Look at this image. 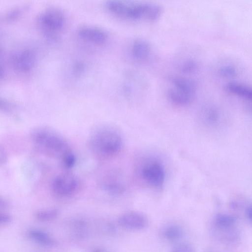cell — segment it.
Here are the masks:
<instances>
[{
	"label": "cell",
	"instance_id": "1",
	"mask_svg": "<svg viewBox=\"0 0 252 252\" xmlns=\"http://www.w3.org/2000/svg\"><path fill=\"white\" fill-rule=\"evenodd\" d=\"M104 5L107 11L113 15L131 21L154 22L160 18L162 12L160 5L147 2L111 0Z\"/></svg>",
	"mask_w": 252,
	"mask_h": 252
},
{
	"label": "cell",
	"instance_id": "2",
	"mask_svg": "<svg viewBox=\"0 0 252 252\" xmlns=\"http://www.w3.org/2000/svg\"><path fill=\"white\" fill-rule=\"evenodd\" d=\"M30 137L38 150L50 158L58 159L61 163L73 153L65 139L49 127L39 126L33 128Z\"/></svg>",
	"mask_w": 252,
	"mask_h": 252
},
{
	"label": "cell",
	"instance_id": "3",
	"mask_svg": "<svg viewBox=\"0 0 252 252\" xmlns=\"http://www.w3.org/2000/svg\"><path fill=\"white\" fill-rule=\"evenodd\" d=\"M123 139L120 132L111 126H102L91 134L89 145L94 154L102 158L115 155L122 149Z\"/></svg>",
	"mask_w": 252,
	"mask_h": 252
},
{
	"label": "cell",
	"instance_id": "4",
	"mask_svg": "<svg viewBox=\"0 0 252 252\" xmlns=\"http://www.w3.org/2000/svg\"><path fill=\"white\" fill-rule=\"evenodd\" d=\"M66 23L64 13L61 9L51 8L41 15L39 23L48 37L55 39L64 28Z\"/></svg>",
	"mask_w": 252,
	"mask_h": 252
},
{
	"label": "cell",
	"instance_id": "5",
	"mask_svg": "<svg viewBox=\"0 0 252 252\" xmlns=\"http://www.w3.org/2000/svg\"><path fill=\"white\" fill-rule=\"evenodd\" d=\"M52 190L55 195L60 197H68L74 194L79 187L77 177L70 172L57 175L52 183Z\"/></svg>",
	"mask_w": 252,
	"mask_h": 252
},
{
	"label": "cell",
	"instance_id": "6",
	"mask_svg": "<svg viewBox=\"0 0 252 252\" xmlns=\"http://www.w3.org/2000/svg\"><path fill=\"white\" fill-rule=\"evenodd\" d=\"M141 174L144 180L150 185L161 188L165 180V171L162 164L155 160L146 161L141 168Z\"/></svg>",
	"mask_w": 252,
	"mask_h": 252
},
{
	"label": "cell",
	"instance_id": "7",
	"mask_svg": "<svg viewBox=\"0 0 252 252\" xmlns=\"http://www.w3.org/2000/svg\"><path fill=\"white\" fill-rule=\"evenodd\" d=\"M118 222L123 228L130 230H141L147 227L148 219L142 213L130 211L121 215L118 218Z\"/></svg>",
	"mask_w": 252,
	"mask_h": 252
},
{
	"label": "cell",
	"instance_id": "8",
	"mask_svg": "<svg viewBox=\"0 0 252 252\" xmlns=\"http://www.w3.org/2000/svg\"><path fill=\"white\" fill-rule=\"evenodd\" d=\"M77 34L84 40L96 45L105 43L108 37L103 29L90 26L81 27L78 30Z\"/></svg>",
	"mask_w": 252,
	"mask_h": 252
},
{
	"label": "cell",
	"instance_id": "9",
	"mask_svg": "<svg viewBox=\"0 0 252 252\" xmlns=\"http://www.w3.org/2000/svg\"><path fill=\"white\" fill-rule=\"evenodd\" d=\"M170 83L169 88L195 97L197 85L192 79L181 76H173L170 79Z\"/></svg>",
	"mask_w": 252,
	"mask_h": 252
},
{
	"label": "cell",
	"instance_id": "10",
	"mask_svg": "<svg viewBox=\"0 0 252 252\" xmlns=\"http://www.w3.org/2000/svg\"><path fill=\"white\" fill-rule=\"evenodd\" d=\"M132 57L136 61L144 62L146 61L151 54V47L150 43L145 39L137 38L132 43L130 47Z\"/></svg>",
	"mask_w": 252,
	"mask_h": 252
},
{
	"label": "cell",
	"instance_id": "11",
	"mask_svg": "<svg viewBox=\"0 0 252 252\" xmlns=\"http://www.w3.org/2000/svg\"><path fill=\"white\" fill-rule=\"evenodd\" d=\"M226 91L232 95L237 96L247 101H251L252 97V89L243 83L231 81L225 86Z\"/></svg>",
	"mask_w": 252,
	"mask_h": 252
},
{
	"label": "cell",
	"instance_id": "12",
	"mask_svg": "<svg viewBox=\"0 0 252 252\" xmlns=\"http://www.w3.org/2000/svg\"><path fill=\"white\" fill-rule=\"evenodd\" d=\"M35 55L30 50H25L16 55L14 59L15 66L21 71H28L34 65Z\"/></svg>",
	"mask_w": 252,
	"mask_h": 252
},
{
	"label": "cell",
	"instance_id": "13",
	"mask_svg": "<svg viewBox=\"0 0 252 252\" xmlns=\"http://www.w3.org/2000/svg\"><path fill=\"white\" fill-rule=\"evenodd\" d=\"M29 238L41 245L51 247L54 245L53 238L47 232L38 229H31L28 232Z\"/></svg>",
	"mask_w": 252,
	"mask_h": 252
},
{
	"label": "cell",
	"instance_id": "14",
	"mask_svg": "<svg viewBox=\"0 0 252 252\" xmlns=\"http://www.w3.org/2000/svg\"><path fill=\"white\" fill-rule=\"evenodd\" d=\"M236 221V218L235 216L226 214H218L213 219L215 226L221 230L231 228Z\"/></svg>",
	"mask_w": 252,
	"mask_h": 252
},
{
	"label": "cell",
	"instance_id": "15",
	"mask_svg": "<svg viewBox=\"0 0 252 252\" xmlns=\"http://www.w3.org/2000/svg\"><path fill=\"white\" fill-rule=\"evenodd\" d=\"M183 235L182 228L176 224H170L167 226L163 231V235L167 240L176 241L179 239Z\"/></svg>",
	"mask_w": 252,
	"mask_h": 252
},
{
	"label": "cell",
	"instance_id": "16",
	"mask_svg": "<svg viewBox=\"0 0 252 252\" xmlns=\"http://www.w3.org/2000/svg\"><path fill=\"white\" fill-rule=\"evenodd\" d=\"M219 75L224 78H232L238 73L237 68L231 63H225L221 65L218 69Z\"/></svg>",
	"mask_w": 252,
	"mask_h": 252
},
{
	"label": "cell",
	"instance_id": "17",
	"mask_svg": "<svg viewBox=\"0 0 252 252\" xmlns=\"http://www.w3.org/2000/svg\"><path fill=\"white\" fill-rule=\"evenodd\" d=\"M58 213V210L56 209L41 210L36 212L35 216L40 221H47L55 219Z\"/></svg>",
	"mask_w": 252,
	"mask_h": 252
},
{
	"label": "cell",
	"instance_id": "18",
	"mask_svg": "<svg viewBox=\"0 0 252 252\" xmlns=\"http://www.w3.org/2000/svg\"><path fill=\"white\" fill-rule=\"evenodd\" d=\"M198 67V63L195 59L188 58L181 63L180 68L181 71L185 74H191L195 72Z\"/></svg>",
	"mask_w": 252,
	"mask_h": 252
},
{
	"label": "cell",
	"instance_id": "19",
	"mask_svg": "<svg viewBox=\"0 0 252 252\" xmlns=\"http://www.w3.org/2000/svg\"><path fill=\"white\" fill-rule=\"evenodd\" d=\"M171 252H193V249L189 243H181L175 246Z\"/></svg>",
	"mask_w": 252,
	"mask_h": 252
},
{
	"label": "cell",
	"instance_id": "20",
	"mask_svg": "<svg viewBox=\"0 0 252 252\" xmlns=\"http://www.w3.org/2000/svg\"><path fill=\"white\" fill-rule=\"evenodd\" d=\"M11 219V217L8 214L0 212V224L8 223Z\"/></svg>",
	"mask_w": 252,
	"mask_h": 252
},
{
	"label": "cell",
	"instance_id": "21",
	"mask_svg": "<svg viewBox=\"0 0 252 252\" xmlns=\"http://www.w3.org/2000/svg\"><path fill=\"white\" fill-rule=\"evenodd\" d=\"M84 70V65L81 63H77L73 66V72L75 75L81 74Z\"/></svg>",
	"mask_w": 252,
	"mask_h": 252
},
{
	"label": "cell",
	"instance_id": "22",
	"mask_svg": "<svg viewBox=\"0 0 252 252\" xmlns=\"http://www.w3.org/2000/svg\"><path fill=\"white\" fill-rule=\"evenodd\" d=\"M7 157V153L5 150L0 145V166L5 163Z\"/></svg>",
	"mask_w": 252,
	"mask_h": 252
},
{
	"label": "cell",
	"instance_id": "23",
	"mask_svg": "<svg viewBox=\"0 0 252 252\" xmlns=\"http://www.w3.org/2000/svg\"><path fill=\"white\" fill-rule=\"evenodd\" d=\"M11 105L7 102L0 100V110L9 111L11 109Z\"/></svg>",
	"mask_w": 252,
	"mask_h": 252
},
{
	"label": "cell",
	"instance_id": "24",
	"mask_svg": "<svg viewBox=\"0 0 252 252\" xmlns=\"http://www.w3.org/2000/svg\"><path fill=\"white\" fill-rule=\"evenodd\" d=\"M246 215L248 220L251 221L252 220V207L251 206H248L246 210Z\"/></svg>",
	"mask_w": 252,
	"mask_h": 252
},
{
	"label": "cell",
	"instance_id": "25",
	"mask_svg": "<svg viewBox=\"0 0 252 252\" xmlns=\"http://www.w3.org/2000/svg\"><path fill=\"white\" fill-rule=\"evenodd\" d=\"M8 206L7 201L0 196V208H5Z\"/></svg>",
	"mask_w": 252,
	"mask_h": 252
},
{
	"label": "cell",
	"instance_id": "26",
	"mask_svg": "<svg viewBox=\"0 0 252 252\" xmlns=\"http://www.w3.org/2000/svg\"><path fill=\"white\" fill-rule=\"evenodd\" d=\"M93 252H104L103 251H101V250H99V249H96V250H94Z\"/></svg>",
	"mask_w": 252,
	"mask_h": 252
}]
</instances>
